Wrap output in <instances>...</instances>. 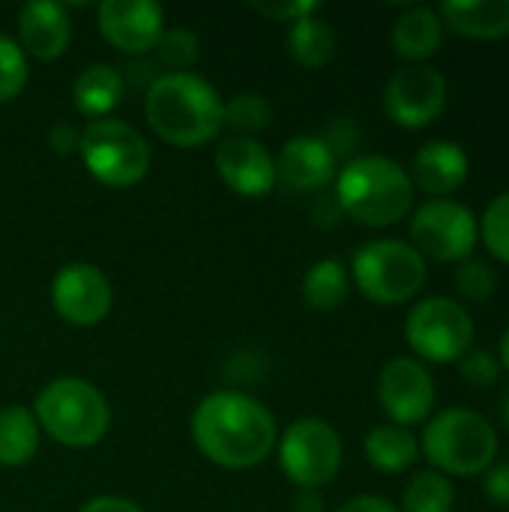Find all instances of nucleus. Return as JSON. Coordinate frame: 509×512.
Returning a JSON list of instances; mask_svg holds the SVG:
<instances>
[{
    "instance_id": "obj_10",
    "label": "nucleus",
    "mask_w": 509,
    "mask_h": 512,
    "mask_svg": "<svg viewBox=\"0 0 509 512\" xmlns=\"http://www.w3.org/2000/svg\"><path fill=\"white\" fill-rule=\"evenodd\" d=\"M411 240L423 258H432L441 264H462L477 249L480 225L465 204L438 198V201L423 204L414 213Z\"/></svg>"
},
{
    "instance_id": "obj_1",
    "label": "nucleus",
    "mask_w": 509,
    "mask_h": 512,
    "mask_svg": "<svg viewBox=\"0 0 509 512\" xmlns=\"http://www.w3.org/2000/svg\"><path fill=\"white\" fill-rule=\"evenodd\" d=\"M192 441L213 465L243 471L270 456L276 420L258 399L237 390H219L195 408Z\"/></svg>"
},
{
    "instance_id": "obj_16",
    "label": "nucleus",
    "mask_w": 509,
    "mask_h": 512,
    "mask_svg": "<svg viewBox=\"0 0 509 512\" xmlns=\"http://www.w3.org/2000/svg\"><path fill=\"white\" fill-rule=\"evenodd\" d=\"M333 150L315 135L291 138L276 159V183L291 192H318L336 177Z\"/></svg>"
},
{
    "instance_id": "obj_5",
    "label": "nucleus",
    "mask_w": 509,
    "mask_h": 512,
    "mask_svg": "<svg viewBox=\"0 0 509 512\" xmlns=\"http://www.w3.org/2000/svg\"><path fill=\"white\" fill-rule=\"evenodd\" d=\"M33 417L63 447H93L105 438L111 411L105 396L84 378H57L42 387Z\"/></svg>"
},
{
    "instance_id": "obj_39",
    "label": "nucleus",
    "mask_w": 509,
    "mask_h": 512,
    "mask_svg": "<svg viewBox=\"0 0 509 512\" xmlns=\"http://www.w3.org/2000/svg\"><path fill=\"white\" fill-rule=\"evenodd\" d=\"M294 512H324V501H321L318 492L303 489V492L297 495V501H294Z\"/></svg>"
},
{
    "instance_id": "obj_19",
    "label": "nucleus",
    "mask_w": 509,
    "mask_h": 512,
    "mask_svg": "<svg viewBox=\"0 0 509 512\" xmlns=\"http://www.w3.org/2000/svg\"><path fill=\"white\" fill-rule=\"evenodd\" d=\"M441 24L471 39H504L509 36V0H471L441 3Z\"/></svg>"
},
{
    "instance_id": "obj_13",
    "label": "nucleus",
    "mask_w": 509,
    "mask_h": 512,
    "mask_svg": "<svg viewBox=\"0 0 509 512\" xmlns=\"http://www.w3.org/2000/svg\"><path fill=\"white\" fill-rule=\"evenodd\" d=\"M51 303L63 321L75 327H93L111 312L108 276L93 264H66L54 276Z\"/></svg>"
},
{
    "instance_id": "obj_22",
    "label": "nucleus",
    "mask_w": 509,
    "mask_h": 512,
    "mask_svg": "<svg viewBox=\"0 0 509 512\" xmlns=\"http://www.w3.org/2000/svg\"><path fill=\"white\" fill-rule=\"evenodd\" d=\"M366 459L384 474H402L420 459V444L408 429L384 423L366 435Z\"/></svg>"
},
{
    "instance_id": "obj_28",
    "label": "nucleus",
    "mask_w": 509,
    "mask_h": 512,
    "mask_svg": "<svg viewBox=\"0 0 509 512\" xmlns=\"http://www.w3.org/2000/svg\"><path fill=\"white\" fill-rule=\"evenodd\" d=\"M153 51H156L159 66H165L162 75H168V72H189V66H195L198 54H201L198 39L189 30H183V27L165 30Z\"/></svg>"
},
{
    "instance_id": "obj_38",
    "label": "nucleus",
    "mask_w": 509,
    "mask_h": 512,
    "mask_svg": "<svg viewBox=\"0 0 509 512\" xmlns=\"http://www.w3.org/2000/svg\"><path fill=\"white\" fill-rule=\"evenodd\" d=\"M81 512H141L138 504L126 501V498H114V495H105V498H93L87 501Z\"/></svg>"
},
{
    "instance_id": "obj_26",
    "label": "nucleus",
    "mask_w": 509,
    "mask_h": 512,
    "mask_svg": "<svg viewBox=\"0 0 509 512\" xmlns=\"http://www.w3.org/2000/svg\"><path fill=\"white\" fill-rule=\"evenodd\" d=\"M453 504H456V489L438 471L417 474L402 495V512H453Z\"/></svg>"
},
{
    "instance_id": "obj_2",
    "label": "nucleus",
    "mask_w": 509,
    "mask_h": 512,
    "mask_svg": "<svg viewBox=\"0 0 509 512\" xmlns=\"http://www.w3.org/2000/svg\"><path fill=\"white\" fill-rule=\"evenodd\" d=\"M225 102L195 72L156 75L144 96V114L150 129L174 147L210 144L225 126Z\"/></svg>"
},
{
    "instance_id": "obj_34",
    "label": "nucleus",
    "mask_w": 509,
    "mask_h": 512,
    "mask_svg": "<svg viewBox=\"0 0 509 512\" xmlns=\"http://www.w3.org/2000/svg\"><path fill=\"white\" fill-rule=\"evenodd\" d=\"M330 150H333V156L339 159V156H345L348 150H354L357 147V141H360V132H357V126L351 123V120H336L333 123V129L321 138Z\"/></svg>"
},
{
    "instance_id": "obj_29",
    "label": "nucleus",
    "mask_w": 509,
    "mask_h": 512,
    "mask_svg": "<svg viewBox=\"0 0 509 512\" xmlns=\"http://www.w3.org/2000/svg\"><path fill=\"white\" fill-rule=\"evenodd\" d=\"M480 240L486 243L489 255H495L501 264H509V192L498 195L480 222Z\"/></svg>"
},
{
    "instance_id": "obj_20",
    "label": "nucleus",
    "mask_w": 509,
    "mask_h": 512,
    "mask_svg": "<svg viewBox=\"0 0 509 512\" xmlns=\"http://www.w3.org/2000/svg\"><path fill=\"white\" fill-rule=\"evenodd\" d=\"M441 39L444 24L429 6H414L393 24V48L402 60H411V66L429 60L441 48Z\"/></svg>"
},
{
    "instance_id": "obj_8",
    "label": "nucleus",
    "mask_w": 509,
    "mask_h": 512,
    "mask_svg": "<svg viewBox=\"0 0 509 512\" xmlns=\"http://www.w3.org/2000/svg\"><path fill=\"white\" fill-rule=\"evenodd\" d=\"M408 345L429 363H459L474 342L471 312L450 297L420 300L405 321Z\"/></svg>"
},
{
    "instance_id": "obj_17",
    "label": "nucleus",
    "mask_w": 509,
    "mask_h": 512,
    "mask_svg": "<svg viewBox=\"0 0 509 512\" xmlns=\"http://www.w3.org/2000/svg\"><path fill=\"white\" fill-rule=\"evenodd\" d=\"M471 171L468 153L456 141H429L414 153L411 165V183L414 189L432 195V201L453 195L456 189L465 186Z\"/></svg>"
},
{
    "instance_id": "obj_12",
    "label": "nucleus",
    "mask_w": 509,
    "mask_h": 512,
    "mask_svg": "<svg viewBox=\"0 0 509 512\" xmlns=\"http://www.w3.org/2000/svg\"><path fill=\"white\" fill-rule=\"evenodd\" d=\"M378 402L393 426H417L432 414L435 381L414 357H393L378 375Z\"/></svg>"
},
{
    "instance_id": "obj_11",
    "label": "nucleus",
    "mask_w": 509,
    "mask_h": 512,
    "mask_svg": "<svg viewBox=\"0 0 509 512\" xmlns=\"http://www.w3.org/2000/svg\"><path fill=\"white\" fill-rule=\"evenodd\" d=\"M447 105V78L426 63L393 72L384 87V111L405 129H423L441 117Z\"/></svg>"
},
{
    "instance_id": "obj_23",
    "label": "nucleus",
    "mask_w": 509,
    "mask_h": 512,
    "mask_svg": "<svg viewBox=\"0 0 509 512\" xmlns=\"http://www.w3.org/2000/svg\"><path fill=\"white\" fill-rule=\"evenodd\" d=\"M285 45H288V54H291L294 63H300L306 69H318V66L333 60L336 33L324 18L306 15V18L291 24L288 36H285Z\"/></svg>"
},
{
    "instance_id": "obj_4",
    "label": "nucleus",
    "mask_w": 509,
    "mask_h": 512,
    "mask_svg": "<svg viewBox=\"0 0 509 512\" xmlns=\"http://www.w3.org/2000/svg\"><path fill=\"white\" fill-rule=\"evenodd\" d=\"M423 456L444 477H477L495 465L498 435L492 423L471 408H447L423 432Z\"/></svg>"
},
{
    "instance_id": "obj_36",
    "label": "nucleus",
    "mask_w": 509,
    "mask_h": 512,
    "mask_svg": "<svg viewBox=\"0 0 509 512\" xmlns=\"http://www.w3.org/2000/svg\"><path fill=\"white\" fill-rule=\"evenodd\" d=\"M48 144H51V150H54V153L69 156V153H75V150H78V144H81V132H78L75 126H69V123H57V126L48 132Z\"/></svg>"
},
{
    "instance_id": "obj_6",
    "label": "nucleus",
    "mask_w": 509,
    "mask_h": 512,
    "mask_svg": "<svg viewBox=\"0 0 509 512\" xmlns=\"http://www.w3.org/2000/svg\"><path fill=\"white\" fill-rule=\"evenodd\" d=\"M426 258L402 240H375L354 255V282L372 303L399 306L426 285Z\"/></svg>"
},
{
    "instance_id": "obj_27",
    "label": "nucleus",
    "mask_w": 509,
    "mask_h": 512,
    "mask_svg": "<svg viewBox=\"0 0 509 512\" xmlns=\"http://www.w3.org/2000/svg\"><path fill=\"white\" fill-rule=\"evenodd\" d=\"M222 117H225V126L234 129V135L252 138L255 132H261V129L270 126L273 108H270L267 99L258 96V93H240V96H234L231 102H225Z\"/></svg>"
},
{
    "instance_id": "obj_14",
    "label": "nucleus",
    "mask_w": 509,
    "mask_h": 512,
    "mask_svg": "<svg viewBox=\"0 0 509 512\" xmlns=\"http://www.w3.org/2000/svg\"><path fill=\"white\" fill-rule=\"evenodd\" d=\"M96 18L108 45L123 54H147L165 33L162 6L153 0H105Z\"/></svg>"
},
{
    "instance_id": "obj_35",
    "label": "nucleus",
    "mask_w": 509,
    "mask_h": 512,
    "mask_svg": "<svg viewBox=\"0 0 509 512\" xmlns=\"http://www.w3.org/2000/svg\"><path fill=\"white\" fill-rule=\"evenodd\" d=\"M486 495L501 504L509 507V459L507 462H498L486 471Z\"/></svg>"
},
{
    "instance_id": "obj_15",
    "label": "nucleus",
    "mask_w": 509,
    "mask_h": 512,
    "mask_svg": "<svg viewBox=\"0 0 509 512\" xmlns=\"http://www.w3.org/2000/svg\"><path fill=\"white\" fill-rule=\"evenodd\" d=\"M216 171L222 183L243 198H261L276 186V159L258 138H222L216 147Z\"/></svg>"
},
{
    "instance_id": "obj_41",
    "label": "nucleus",
    "mask_w": 509,
    "mask_h": 512,
    "mask_svg": "<svg viewBox=\"0 0 509 512\" xmlns=\"http://www.w3.org/2000/svg\"><path fill=\"white\" fill-rule=\"evenodd\" d=\"M501 417H504V426L509 429V390L507 396H504V402H501Z\"/></svg>"
},
{
    "instance_id": "obj_32",
    "label": "nucleus",
    "mask_w": 509,
    "mask_h": 512,
    "mask_svg": "<svg viewBox=\"0 0 509 512\" xmlns=\"http://www.w3.org/2000/svg\"><path fill=\"white\" fill-rule=\"evenodd\" d=\"M459 375L471 387H492L501 375V363L492 351H468L459 360Z\"/></svg>"
},
{
    "instance_id": "obj_21",
    "label": "nucleus",
    "mask_w": 509,
    "mask_h": 512,
    "mask_svg": "<svg viewBox=\"0 0 509 512\" xmlns=\"http://www.w3.org/2000/svg\"><path fill=\"white\" fill-rule=\"evenodd\" d=\"M120 99H123V78L108 63H93L75 78L72 102L84 117L102 120L108 111H114L120 105Z\"/></svg>"
},
{
    "instance_id": "obj_25",
    "label": "nucleus",
    "mask_w": 509,
    "mask_h": 512,
    "mask_svg": "<svg viewBox=\"0 0 509 512\" xmlns=\"http://www.w3.org/2000/svg\"><path fill=\"white\" fill-rule=\"evenodd\" d=\"M348 270L339 258H324L312 264L303 276V297L315 312H333L348 297Z\"/></svg>"
},
{
    "instance_id": "obj_33",
    "label": "nucleus",
    "mask_w": 509,
    "mask_h": 512,
    "mask_svg": "<svg viewBox=\"0 0 509 512\" xmlns=\"http://www.w3.org/2000/svg\"><path fill=\"white\" fill-rule=\"evenodd\" d=\"M261 18H270V21H285V24H294L306 15H315L318 12V3L315 0H285V3H249Z\"/></svg>"
},
{
    "instance_id": "obj_24",
    "label": "nucleus",
    "mask_w": 509,
    "mask_h": 512,
    "mask_svg": "<svg viewBox=\"0 0 509 512\" xmlns=\"http://www.w3.org/2000/svg\"><path fill=\"white\" fill-rule=\"evenodd\" d=\"M39 450V423L33 411L12 405L0 411V465H27Z\"/></svg>"
},
{
    "instance_id": "obj_37",
    "label": "nucleus",
    "mask_w": 509,
    "mask_h": 512,
    "mask_svg": "<svg viewBox=\"0 0 509 512\" xmlns=\"http://www.w3.org/2000/svg\"><path fill=\"white\" fill-rule=\"evenodd\" d=\"M336 512H399L390 501L378 498V495H360V498H351L348 504H342Z\"/></svg>"
},
{
    "instance_id": "obj_31",
    "label": "nucleus",
    "mask_w": 509,
    "mask_h": 512,
    "mask_svg": "<svg viewBox=\"0 0 509 512\" xmlns=\"http://www.w3.org/2000/svg\"><path fill=\"white\" fill-rule=\"evenodd\" d=\"M27 84V57L21 45L0 33V102L15 99Z\"/></svg>"
},
{
    "instance_id": "obj_3",
    "label": "nucleus",
    "mask_w": 509,
    "mask_h": 512,
    "mask_svg": "<svg viewBox=\"0 0 509 512\" xmlns=\"http://www.w3.org/2000/svg\"><path fill=\"white\" fill-rule=\"evenodd\" d=\"M414 183L408 171L387 156H360L339 171V207L360 225L387 228L402 222L414 207Z\"/></svg>"
},
{
    "instance_id": "obj_7",
    "label": "nucleus",
    "mask_w": 509,
    "mask_h": 512,
    "mask_svg": "<svg viewBox=\"0 0 509 512\" xmlns=\"http://www.w3.org/2000/svg\"><path fill=\"white\" fill-rule=\"evenodd\" d=\"M78 153L93 180L111 189H129L150 171V147L138 129L123 120H93L81 132Z\"/></svg>"
},
{
    "instance_id": "obj_9",
    "label": "nucleus",
    "mask_w": 509,
    "mask_h": 512,
    "mask_svg": "<svg viewBox=\"0 0 509 512\" xmlns=\"http://www.w3.org/2000/svg\"><path fill=\"white\" fill-rule=\"evenodd\" d=\"M279 462L291 483L315 492L318 486H327L342 468L339 432L315 417L297 420L279 441Z\"/></svg>"
},
{
    "instance_id": "obj_30",
    "label": "nucleus",
    "mask_w": 509,
    "mask_h": 512,
    "mask_svg": "<svg viewBox=\"0 0 509 512\" xmlns=\"http://www.w3.org/2000/svg\"><path fill=\"white\" fill-rule=\"evenodd\" d=\"M456 288L465 300L471 303H489L495 297V288H498V276L495 270L480 261V258H468L459 264L456 270Z\"/></svg>"
},
{
    "instance_id": "obj_40",
    "label": "nucleus",
    "mask_w": 509,
    "mask_h": 512,
    "mask_svg": "<svg viewBox=\"0 0 509 512\" xmlns=\"http://www.w3.org/2000/svg\"><path fill=\"white\" fill-rule=\"evenodd\" d=\"M498 363L509 372V330L501 336V351H498Z\"/></svg>"
},
{
    "instance_id": "obj_18",
    "label": "nucleus",
    "mask_w": 509,
    "mask_h": 512,
    "mask_svg": "<svg viewBox=\"0 0 509 512\" xmlns=\"http://www.w3.org/2000/svg\"><path fill=\"white\" fill-rule=\"evenodd\" d=\"M18 39H21V51L33 54L36 60H57L72 39V21L66 6L51 0L21 6Z\"/></svg>"
}]
</instances>
